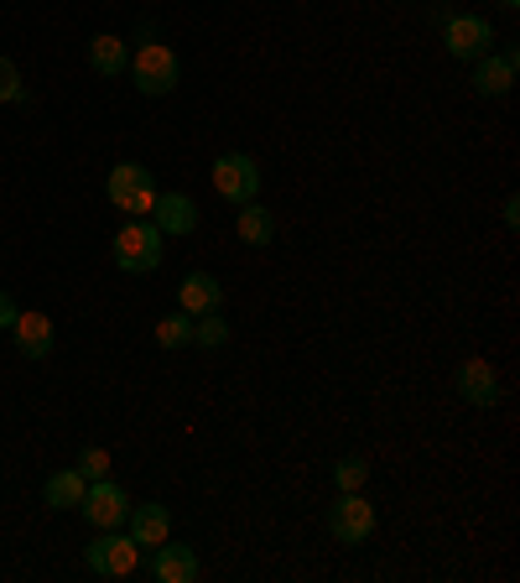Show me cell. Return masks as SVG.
Wrapping results in <instances>:
<instances>
[{"label":"cell","instance_id":"e0dca14e","mask_svg":"<svg viewBox=\"0 0 520 583\" xmlns=\"http://www.w3.org/2000/svg\"><path fill=\"white\" fill-rule=\"evenodd\" d=\"M83 490H89V480H83L79 469H58V474L47 480V490H42V501L53 505V511H74V505L83 501Z\"/></svg>","mask_w":520,"mask_h":583},{"label":"cell","instance_id":"5bb4252c","mask_svg":"<svg viewBox=\"0 0 520 583\" xmlns=\"http://www.w3.org/2000/svg\"><path fill=\"white\" fill-rule=\"evenodd\" d=\"M11 334H16V349L26 360H47L53 355V318L47 313H16Z\"/></svg>","mask_w":520,"mask_h":583},{"label":"cell","instance_id":"d6986e66","mask_svg":"<svg viewBox=\"0 0 520 583\" xmlns=\"http://www.w3.org/2000/svg\"><path fill=\"white\" fill-rule=\"evenodd\" d=\"M157 344H161V349H188V344H193V318H188V313L161 318L157 323Z\"/></svg>","mask_w":520,"mask_h":583},{"label":"cell","instance_id":"5b68a950","mask_svg":"<svg viewBox=\"0 0 520 583\" xmlns=\"http://www.w3.org/2000/svg\"><path fill=\"white\" fill-rule=\"evenodd\" d=\"M208 178H214V193H219L224 203H250L260 193V167L256 157H245V152H224L214 167H208Z\"/></svg>","mask_w":520,"mask_h":583},{"label":"cell","instance_id":"6da1fadb","mask_svg":"<svg viewBox=\"0 0 520 583\" xmlns=\"http://www.w3.org/2000/svg\"><path fill=\"white\" fill-rule=\"evenodd\" d=\"M131 68V79L146 100H161V94H172L178 89V53L167 47V42H140L136 58L125 63Z\"/></svg>","mask_w":520,"mask_h":583},{"label":"cell","instance_id":"277c9868","mask_svg":"<svg viewBox=\"0 0 520 583\" xmlns=\"http://www.w3.org/2000/svg\"><path fill=\"white\" fill-rule=\"evenodd\" d=\"M83 563H89V573H100V579H131L140 568V547L131 531H104L100 542H89V552H83Z\"/></svg>","mask_w":520,"mask_h":583},{"label":"cell","instance_id":"7a4b0ae2","mask_svg":"<svg viewBox=\"0 0 520 583\" xmlns=\"http://www.w3.org/2000/svg\"><path fill=\"white\" fill-rule=\"evenodd\" d=\"M161 240H167V235H161L151 220H131L121 235H115V266L131 271V277L157 271V266H161Z\"/></svg>","mask_w":520,"mask_h":583},{"label":"cell","instance_id":"44dd1931","mask_svg":"<svg viewBox=\"0 0 520 583\" xmlns=\"http://www.w3.org/2000/svg\"><path fill=\"white\" fill-rule=\"evenodd\" d=\"M0 104H32L26 83H21V68L11 58H0Z\"/></svg>","mask_w":520,"mask_h":583},{"label":"cell","instance_id":"d4e9b609","mask_svg":"<svg viewBox=\"0 0 520 583\" xmlns=\"http://www.w3.org/2000/svg\"><path fill=\"white\" fill-rule=\"evenodd\" d=\"M16 302H11V292H0V328H5V334H11V323H16Z\"/></svg>","mask_w":520,"mask_h":583},{"label":"cell","instance_id":"cb8c5ba5","mask_svg":"<svg viewBox=\"0 0 520 583\" xmlns=\"http://www.w3.org/2000/svg\"><path fill=\"white\" fill-rule=\"evenodd\" d=\"M121 209H125V214H136V220H146V214L157 209V188H151V182H140V188L121 203Z\"/></svg>","mask_w":520,"mask_h":583},{"label":"cell","instance_id":"9a60e30c","mask_svg":"<svg viewBox=\"0 0 520 583\" xmlns=\"http://www.w3.org/2000/svg\"><path fill=\"white\" fill-rule=\"evenodd\" d=\"M235 229H240V240H245V245H256V250H260V245L276 240V220H271V209H260L256 199L235 209Z\"/></svg>","mask_w":520,"mask_h":583},{"label":"cell","instance_id":"ba28073f","mask_svg":"<svg viewBox=\"0 0 520 583\" xmlns=\"http://www.w3.org/2000/svg\"><path fill=\"white\" fill-rule=\"evenodd\" d=\"M516 63H520L516 47H505V53H484L479 68H474V94H484V100H505V94L516 89Z\"/></svg>","mask_w":520,"mask_h":583},{"label":"cell","instance_id":"7c38bea8","mask_svg":"<svg viewBox=\"0 0 520 583\" xmlns=\"http://www.w3.org/2000/svg\"><path fill=\"white\" fill-rule=\"evenodd\" d=\"M151 224H157L161 235H193L199 229V203L188 199V193H157Z\"/></svg>","mask_w":520,"mask_h":583},{"label":"cell","instance_id":"4316f807","mask_svg":"<svg viewBox=\"0 0 520 583\" xmlns=\"http://www.w3.org/2000/svg\"><path fill=\"white\" fill-rule=\"evenodd\" d=\"M500 5H505V11H516V5H520V0H500Z\"/></svg>","mask_w":520,"mask_h":583},{"label":"cell","instance_id":"30bf717a","mask_svg":"<svg viewBox=\"0 0 520 583\" xmlns=\"http://www.w3.org/2000/svg\"><path fill=\"white\" fill-rule=\"evenodd\" d=\"M157 558H151V579L157 583H199V552L182 542H161L151 547Z\"/></svg>","mask_w":520,"mask_h":583},{"label":"cell","instance_id":"4fadbf2b","mask_svg":"<svg viewBox=\"0 0 520 583\" xmlns=\"http://www.w3.org/2000/svg\"><path fill=\"white\" fill-rule=\"evenodd\" d=\"M178 302H182V313H188V318L219 313V307H224V287H219V277H208V271H193V277H182Z\"/></svg>","mask_w":520,"mask_h":583},{"label":"cell","instance_id":"ac0fdd59","mask_svg":"<svg viewBox=\"0 0 520 583\" xmlns=\"http://www.w3.org/2000/svg\"><path fill=\"white\" fill-rule=\"evenodd\" d=\"M140 182H151V178H146V167H140V161H121V167L110 172V182H104V193H110V203L121 209V203L136 193Z\"/></svg>","mask_w":520,"mask_h":583},{"label":"cell","instance_id":"3957f363","mask_svg":"<svg viewBox=\"0 0 520 583\" xmlns=\"http://www.w3.org/2000/svg\"><path fill=\"white\" fill-rule=\"evenodd\" d=\"M328 531L343 547H360L375 537V505L364 501V490H339V501L328 505Z\"/></svg>","mask_w":520,"mask_h":583},{"label":"cell","instance_id":"8992f818","mask_svg":"<svg viewBox=\"0 0 520 583\" xmlns=\"http://www.w3.org/2000/svg\"><path fill=\"white\" fill-rule=\"evenodd\" d=\"M79 511H83V522H89V526H100V531H115V526H125V516H131V495H125L121 484L104 474V480H89Z\"/></svg>","mask_w":520,"mask_h":583},{"label":"cell","instance_id":"ffe728a7","mask_svg":"<svg viewBox=\"0 0 520 583\" xmlns=\"http://www.w3.org/2000/svg\"><path fill=\"white\" fill-rule=\"evenodd\" d=\"M193 344H203V349H224V344H229V323H224L219 313L193 318Z\"/></svg>","mask_w":520,"mask_h":583},{"label":"cell","instance_id":"603a6c76","mask_svg":"<svg viewBox=\"0 0 520 583\" xmlns=\"http://www.w3.org/2000/svg\"><path fill=\"white\" fill-rule=\"evenodd\" d=\"M74 469H79L83 480H104V474H110V453H104V448H83Z\"/></svg>","mask_w":520,"mask_h":583},{"label":"cell","instance_id":"9c48e42d","mask_svg":"<svg viewBox=\"0 0 520 583\" xmlns=\"http://www.w3.org/2000/svg\"><path fill=\"white\" fill-rule=\"evenodd\" d=\"M125 531L136 537V547L146 552V547H161L167 537H172V511L157 501H146V505H131V516H125Z\"/></svg>","mask_w":520,"mask_h":583},{"label":"cell","instance_id":"52a82bcc","mask_svg":"<svg viewBox=\"0 0 520 583\" xmlns=\"http://www.w3.org/2000/svg\"><path fill=\"white\" fill-rule=\"evenodd\" d=\"M442 42H448V58H484L495 42V26L484 16H448Z\"/></svg>","mask_w":520,"mask_h":583},{"label":"cell","instance_id":"2e32d148","mask_svg":"<svg viewBox=\"0 0 520 583\" xmlns=\"http://www.w3.org/2000/svg\"><path fill=\"white\" fill-rule=\"evenodd\" d=\"M125 42L110 37V32H100V37H89V68L100 74V79H115V74H125Z\"/></svg>","mask_w":520,"mask_h":583},{"label":"cell","instance_id":"484cf974","mask_svg":"<svg viewBox=\"0 0 520 583\" xmlns=\"http://www.w3.org/2000/svg\"><path fill=\"white\" fill-rule=\"evenodd\" d=\"M505 224H520V199H516V193L505 199Z\"/></svg>","mask_w":520,"mask_h":583},{"label":"cell","instance_id":"8fae6325","mask_svg":"<svg viewBox=\"0 0 520 583\" xmlns=\"http://www.w3.org/2000/svg\"><path fill=\"white\" fill-rule=\"evenodd\" d=\"M453 381H459V396L468 406H495L500 402V381H495V365L489 360H463Z\"/></svg>","mask_w":520,"mask_h":583},{"label":"cell","instance_id":"7402d4cb","mask_svg":"<svg viewBox=\"0 0 520 583\" xmlns=\"http://www.w3.org/2000/svg\"><path fill=\"white\" fill-rule=\"evenodd\" d=\"M364 480H370V459H354V453H349V459L334 463V484H339V490H364Z\"/></svg>","mask_w":520,"mask_h":583}]
</instances>
